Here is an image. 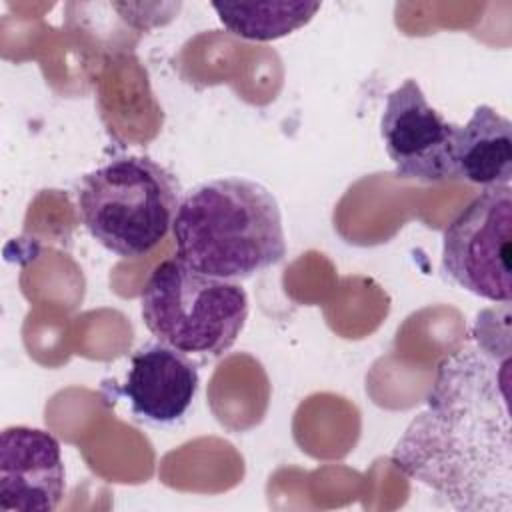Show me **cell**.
Masks as SVG:
<instances>
[{"label":"cell","instance_id":"obj_1","mask_svg":"<svg viewBox=\"0 0 512 512\" xmlns=\"http://www.w3.org/2000/svg\"><path fill=\"white\" fill-rule=\"evenodd\" d=\"M510 308H484L470 340L436 368L426 406L392 464L462 512H512Z\"/></svg>","mask_w":512,"mask_h":512},{"label":"cell","instance_id":"obj_2","mask_svg":"<svg viewBox=\"0 0 512 512\" xmlns=\"http://www.w3.org/2000/svg\"><path fill=\"white\" fill-rule=\"evenodd\" d=\"M176 258L222 280H246L286 256L276 196L250 178L200 182L178 204L172 224Z\"/></svg>","mask_w":512,"mask_h":512},{"label":"cell","instance_id":"obj_3","mask_svg":"<svg viewBox=\"0 0 512 512\" xmlns=\"http://www.w3.org/2000/svg\"><path fill=\"white\" fill-rule=\"evenodd\" d=\"M76 196L90 236L120 258H138L168 236L180 184L148 156H118L88 172Z\"/></svg>","mask_w":512,"mask_h":512},{"label":"cell","instance_id":"obj_4","mask_svg":"<svg viewBox=\"0 0 512 512\" xmlns=\"http://www.w3.org/2000/svg\"><path fill=\"white\" fill-rule=\"evenodd\" d=\"M140 310L146 328L184 354L222 356L248 320V294L232 280L202 274L178 258L160 262L148 276Z\"/></svg>","mask_w":512,"mask_h":512},{"label":"cell","instance_id":"obj_5","mask_svg":"<svg viewBox=\"0 0 512 512\" xmlns=\"http://www.w3.org/2000/svg\"><path fill=\"white\" fill-rule=\"evenodd\" d=\"M512 190L484 188L444 230L442 272L460 288L510 304Z\"/></svg>","mask_w":512,"mask_h":512},{"label":"cell","instance_id":"obj_6","mask_svg":"<svg viewBox=\"0 0 512 512\" xmlns=\"http://www.w3.org/2000/svg\"><path fill=\"white\" fill-rule=\"evenodd\" d=\"M380 136L398 176L420 182L456 178V124L428 104L416 80L408 78L388 94Z\"/></svg>","mask_w":512,"mask_h":512},{"label":"cell","instance_id":"obj_7","mask_svg":"<svg viewBox=\"0 0 512 512\" xmlns=\"http://www.w3.org/2000/svg\"><path fill=\"white\" fill-rule=\"evenodd\" d=\"M66 486L62 448L54 434L32 426H8L0 436V508L4 512H52Z\"/></svg>","mask_w":512,"mask_h":512},{"label":"cell","instance_id":"obj_8","mask_svg":"<svg viewBox=\"0 0 512 512\" xmlns=\"http://www.w3.org/2000/svg\"><path fill=\"white\" fill-rule=\"evenodd\" d=\"M198 386V366L188 354L164 342H152L132 354L120 392L136 418L170 426L184 418Z\"/></svg>","mask_w":512,"mask_h":512},{"label":"cell","instance_id":"obj_9","mask_svg":"<svg viewBox=\"0 0 512 512\" xmlns=\"http://www.w3.org/2000/svg\"><path fill=\"white\" fill-rule=\"evenodd\" d=\"M456 178L482 188L510 186L512 178V124L492 106L474 108L454 136Z\"/></svg>","mask_w":512,"mask_h":512},{"label":"cell","instance_id":"obj_10","mask_svg":"<svg viewBox=\"0 0 512 512\" xmlns=\"http://www.w3.org/2000/svg\"><path fill=\"white\" fill-rule=\"evenodd\" d=\"M212 8L220 24L232 34L246 40L270 42L306 26L320 10V2H212Z\"/></svg>","mask_w":512,"mask_h":512}]
</instances>
